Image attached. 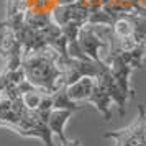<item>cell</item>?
I'll list each match as a JSON object with an SVG mask.
<instances>
[{"label": "cell", "mask_w": 146, "mask_h": 146, "mask_svg": "<svg viewBox=\"0 0 146 146\" xmlns=\"http://www.w3.org/2000/svg\"><path fill=\"white\" fill-rule=\"evenodd\" d=\"M64 56L53 46H44L21 58L25 79L48 94L58 92L64 86Z\"/></svg>", "instance_id": "cell-1"}, {"label": "cell", "mask_w": 146, "mask_h": 146, "mask_svg": "<svg viewBox=\"0 0 146 146\" xmlns=\"http://www.w3.org/2000/svg\"><path fill=\"white\" fill-rule=\"evenodd\" d=\"M105 138H112L113 146H146V110L138 107V118L123 130L105 133Z\"/></svg>", "instance_id": "cell-2"}, {"label": "cell", "mask_w": 146, "mask_h": 146, "mask_svg": "<svg viewBox=\"0 0 146 146\" xmlns=\"http://www.w3.org/2000/svg\"><path fill=\"white\" fill-rule=\"evenodd\" d=\"M87 104L95 105V108L104 115V118L110 120V117H112V112H110L112 97H110V94H108V90H107V87L102 79H95V86H94V90L90 94L89 100H87Z\"/></svg>", "instance_id": "cell-3"}, {"label": "cell", "mask_w": 146, "mask_h": 146, "mask_svg": "<svg viewBox=\"0 0 146 146\" xmlns=\"http://www.w3.org/2000/svg\"><path fill=\"white\" fill-rule=\"evenodd\" d=\"M74 112L71 110H62V108H53L49 115H48L46 118V125L49 126V130L53 131V135L58 136L59 139V145H67V141L69 139L66 138V133H64V125L67 123V120L69 117L72 115Z\"/></svg>", "instance_id": "cell-4"}, {"label": "cell", "mask_w": 146, "mask_h": 146, "mask_svg": "<svg viewBox=\"0 0 146 146\" xmlns=\"http://www.w3.org/2000/svg\"><path fill=\"white\" fill-rule=\"evenodd\" d=\"M94 86H95L94 77H80L79 80H76L74 84L66 87V94L74 102H79V104L80 102H87L94 90Z\"/></svg>", "instance_id": "cell-5"}, {"label": "cell", "mask_w": 146, "mask_h": 146, "mask_svg": "<svg viewBox=\"0 0 146 146\" xmlns=\"http://www.w3.org/2000/svg\"><path fill=\"white\" fill-rule=\"evenodd\" d=\"M53 95V108H62V110H71V112H77L80 110V104L74 102L67 97L66 94V87H61L58 92L51 94Z\"/></svg>", "instance_id": "cell-6"}, {"label": "cell", "mask_w": 146, "mask_h": 146, "mask_svg": "<svg viewBox=\"0 0 146 146\" xmlns=\"http://www.w3.org/2000/svg\"><path fill=\"white\" fill-rule=\"evenodd\" d=\"M62 146H80V141H79V139H74V141H67V145H62Z\"/></svg>", "instance_id": "cell-7"}]
</instances>
